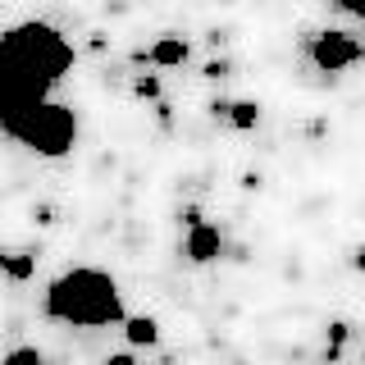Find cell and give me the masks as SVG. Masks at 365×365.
Masks as SVG:
<instances>
[{
	"label": "cell",
	"instance_id": "cell-9",
	"mask_svg": "<svg viewBox=\"0 0 365 365\" xmlns=\"http://www.w3.org/2000/svg\"><path fill=\"white\" fill-rule=\"evenodd\" d=\"M220 114H228V119H233V128H242V133H251L260 123V106L256 101H233V106H215Z\"/></svg>",
	"mask_w": 365,
	"mask_h": 365
},
{
	"label": "cell",
	"instance_id": "cell-1",
	"mask_svg": "<svg viewBox=\"0 0 365 365\" xmlns=\"http://www.w3.org/2000/svg\"><path fill=\"white\" fill-rule=\"evenodd\" d=\"M41 315L60 319V324H78V329H110V324H123V319H128L119 283H114L106 269H91V265L64 269L60 279L46 283Z\"/></svg>",
	"mask_w": 365,
	"mask_h": 365
},
{
	"label": "cell",
	"instance_id": "cell-7",
	"mask_svg": "<svg viewBox=\"0 0 365 365\" xmlns=\"http://www.w3.org/2000/svg\"><path fill=\"white\" fill-rule=\"evenodd\" d=\"M123 338H128V347H155L160 342V319L155 315H128L123 319Z\"/></svg>",
	"mask_w": 365,
	"mask_h": 365
},
{
	"label": "cell",
	"instance_id": "cell-13",
	"mask_svg": "<svg viewBox=\"0 0 365 365\" xmlns=\"http://www.w3.org/2000/svg\"><path fill=\"white\" fill-rule=\"evenodd\" d=\"M106 365H137L133 351H114V356H106Z\"/></svg>",
	"mask_w": 365,
	"mask_h": 365
},
{
	"label": "cell",
	"instance_id": "cell-15",
	"mask_svg": "<svg viewBox=\"0 0 365 365\" xmlns=\"http://www.w3.org/2000/svg\"><path fill=\"white\" fill-rule=\"evenodd\" d=\"M361 60H365V46H361Z\"/></svg>",
	"mask_w": 365,
	"mask_h": 365
},
{
	"label": "cell",
	"instance_id": "cell-2",
	"mask_svg": "<svg viewBox=\"0 0 365 365\" xmlns=\"http://www.w3.org/2000/svg\"><path fill=\"white\" fill-rule=\"evenodd\" d=\"M5 137H14L19 146H28V151H37L46 160H60V155L73 151V142H78V114L68 106H60V101H41V106L32 110L28 119H19Z\"/></svg>",
	"mask_w": 365,
	"mask_h": 365
},
{
	"label": "cell",
	"instance_id": "cell-10",
	"mask_svg": "<svg viewBox=\"0 0 365 365\" xmlns=\"http://www.w3.org/2000/svg\"><path fill=\"white\" fill-rule=\"evenodd\" d=\"M0 365H46V356H41L37 347H14V351L0 356Z\"/></svg>",
	"mask_w": 365,
	"mask_h": 365
},
{
	"label": "cell",
	"instance_id": "cell-12",
	"mask_svg": "<svg viewBox=\"0 0 365 365\" xmlns=\"http://www.w3.org/2000/svg\"><path fill=\"white\" fill-rule=\"evenodd\" d=\"M338 9H342V14H351V19H361V23H365V0H338Z\"/></svg>",
	"mask_w": 365,
	"mask_h": 365
},
{
	"label": "cell",
	"instance_id": "cell-11",
	"mask_svg": "<svg viewBox=\"0 0 365 365\" xmlns=\"http://www.w3.org/2000/svg\"><path fill=\"white\" fill-rule=\"evenodd\" d=\"M133 96H142V101H160V78H151V73L137 78V83H133Z\"/></svg>",
	"mask_w": 365,
	"mask_h": 365
},
{
	"label": "cell",
	"instance_id": "cell-4",
	"mask_svg": "<svg viewBox=\"0 0 365 365\" xmlns=\"http://www.w3.org/2000/svg\"><path fill=\"white\" fill-rule=\"evenodd\" d=\"M306 55H311V64L319 73H342V68H351L361 60V41L347 37V32H315V37H306Z\"/></svg>",
	"mask_w": 365,
	"mask_h": 365
},
{
	"label": "cell",
	"instance_id": "cell-5",
	"mask_svg": "<svg viewBox=\"0 0 365 365\" xmlns=\"http://www.w3.org/2000/svg\"><path fill=\"white\" fill-rule=\"evenodd\" d=\"M224 251V233L215 224H187V237H182V256L192 260V265H210V260H220Z\"/></svg>",
	"mask_w": 365,
	"mask_h": 365
},
{
	"label": "cell",
	"instance_id": "cell-8",
	"mask_svg": "<svg viewBox=\"0 0 365 365\" xmlns=\"http://www.w3.org/2000/svg\"><path fill=\"white\" fill-rule=\"evenodd\" d=\"M0 269H5V279L28 283L32 274H37V256H23V251H0Z\"/></svg>",
	"mask_w": 365,
	"mask_h": 365
},
{
	"label": "cell",
	"instance_id": "cell-3",
	"mask_svg": "<svg viewBox=\"0 0 365 365\" xmlns=\"http://www.w3.org/2000/svg\"><path fill=\"white\" fill-rule=\"evenodd\" d=\"M9 37H14V41H19V51L46 73V83H51V87L60 83L68 68H73V46H68L60 32L51 28V23L28 19V23H19V28H9Z\"/></svg>",
	"mask_w": 365,
	"mask_h": 365
},
{
	"label": "cell",
	"instance_id": "cell-14",
	"mask_svg": "<svg viewBox=\"0 0 365 365\" xmlns=\"http://www.w3.org/2000/svg\"><path fill=\"white\" fill-rule=\"evenodd\" d=\"M351 260H356V269L365 274V247H356V251H351Z\"/></svg>",
	"mask_w": 365,
	"mask_h": 365
},
{
	"label": "cell",
	"instance_id": "cell-6",
	"mask_svg": "<svg viewBox=\"0 0 365 365\" xmlns=\"http://www.w3.org/2000/svg\"><path fill=\"white\" fill-rule=\"evenodd\" d=\"M187 41L182 37H160L151 51H137V60H146V64H155V68H178V64H187Z\"/></svg>",
	"mask_w": 365,
	"mask_h": 365
}]
</instances>
